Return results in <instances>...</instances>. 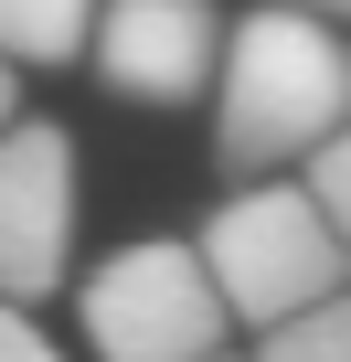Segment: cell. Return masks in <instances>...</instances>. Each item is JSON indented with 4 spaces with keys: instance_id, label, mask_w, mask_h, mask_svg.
I'll list each match as a JSON object with an SVG mask.
<instances>
[{
    "instance_id": "6da1fadb",
    "label": "cell",
    "mask_w": 351,
    "mask_h": 362,
    "mask_svg": "<svg viewBox=\"0 0 351 362\" xmlns=\"http://www.w3.org/2000/svg\"><path fill=\"white\" fill-rule=\"evenodd\" d=\"M213 160L224 181H266L287 160H309L340 117H351V43L330 33V11H298V0H256V11L224 33L213 64Z\"/></svg>"
},
{
    "instance_id": "7a4b0ae2",
    "label": "cell",
    "mask_w": 351,
    "mask_h": 362,
    "mask_svg": "<svg viewBox=\"0 0 351 362\" xmlns=\"http://www.w3.org/2000/svg\"><path fill=\"white\" fill-rule=\"evenodd\" d=\"M192 245H203V267H213V288L245 330H266V320H287V309H309L351 277V245L309 203V181H234L224 214Z\"/></svg>"
},
{
    "instance_id": "3957f363",
    "label": "cell",
    "mask_w": 351,
    "mask_h": 362,
    "mask_svg": "<svg viewBox=\"0 0 351 362\" xmlns=\"http://www.w3.org/2000/svg\"><path fill=\"white\" fill-rule=\"evenodd\" d=\"M75 320H85V351H96V362H203V351H224V330H234V309H224L203 245H182V235L117 245V256L85 277Z\"/></svg>"
},
{
    "instance_id": "277c9868",
    "label": "cell",
    "mask_w": 351,
    "mask_h": 362,
    "mask_svg": "<svg viewBox=\"0 0 351 362\" xmlns=\"http://www.w3.org/2000/svg\"><path fill=\"white\" fill-rule=\"evenodd\" d=\"M75 256V139L54 117L0 128V298H54Z\"/></svg>"
},
{
    "instance_id": "5b68a950",
    "label": "cell",
    "mask_w": 351,
    "mask_h": 362,
    "mask_svg": "<svg viewBox=\"0 0 351 362\" xmlns=\"http://www.w3.org/2000/svg\"><path fill=\"white\" fill-rule=\"evenodd\" d=\"M107 96L128 107H192L224 64V11L213 0H96V33H85Z\"/></svg>"
},
{
    "instance_id": "8992f818",
    "label": "cell",
    "mask_w": 351,
    "mask_h": 362,
    "mask_svg": "<svg viewBox=\"0 0 351 362\" xmlns=\"http://www.w3.org/2000/svg\"><path fill=\"white\" fill-rule=\"evenodd\" d=\"M96 0H0V64H75Z\"/></svg>"
},
{
    "instance_id": "52a82bcc",
    "label": "cell",
    "mask_w": 351,
    "mask_h": 362,
    "mask_svg": "<svg viewBox=\"0 0 351 362\" xmlns=\"http://www.w3.org/2000/svg\"><path fill=\"white\" fill-rule=\"evenodd\" d=\"M256 362H351V288H330V298L266 320V351H256Z\"/></svg>"
},
{
    "instance_id": "ba28073f",
    "label": "cell",
    "mask_w": 351,
    "mask_h": 362,
    "mask_svg": "<svg viewBox=\"0 0 351 362\" xmlns=\"http://www.w3.org/2000/svg\"><path fill=\"white\" fill-rule=\"evenodd\" d=\"M309 203H319V214H330V235L351 245V117L309 149Z\"/></svg>"
},
{
    "instance_id": "9c48e42d",
    "label": "cell",
    "mask_w": 351,
    "mask_h": 362,
    "mask_svg": "<svg viewBox=\"0 0 351 362\" xmlns=\"http://www.w3.org/2000/svg\"><path fill=\"white\" fill-rule=\"evenodd\" d=\"M0 362H64V351H54V330H43L22 298H0Z\"/></svg>"
},
{
    "instance_id": "30bf717a",
    "label": "cell",
    "mask_w": 351,
    "mask_h": 362,
    "mask_svg": "<svg viewBox=\"0 0 351 362\" xmlns=\"http://www.w3.org/2000/svg\"><path fill=\"white\" fill-rule=\"evenodd\" d=\"M22 117V86H11V64H0V128H11Z\"/></svg>"
},
{
    "instance_id": "8fae6325",
    "label": "cell",
    "mask_w": 351,
    "mask_h": 362,
    "mask_svg": "<svg viewBox=\"0 0 351 362\" xmlns=\"http://www.w3.org/2000/svg\"><path fill=\"white\" fill-rule=\"evenodd\" d=\"M298 11H330V22H351V0H298Z\"/></svg>"
},
{
    "instance_id": "7c38bea8",
    "label": "cell",
    "mask_w": 351,
    "mask_h": 362,
    "mask_svg": "<svg viewBox=\"0 0 351 362\" xmlns=\"http://www.w3.org/2000/svg\"><path fill=\"white\" fill-rule=\"evenodd\" d=\"M203 362H234V351H203Z\"/></svg>"
}]
</instances>
